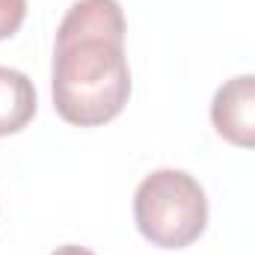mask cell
<instances>
[{"label": "cell", "instance_id": "obj_1", "mask_svg": "<svg viewBox=\"0 0 255 255\" xmlns=\"http://www.w3.org/2000/svg\"><path fill=\"white\" fill-rule=\"evenodd\" d=\"M54 110L77 128L113 122L130 98L125 15L119 0H74L57 30Z\"/></svg>", "mask_w": 255, "mask_h": 255}, {"label": "cell", "instance_id": "obj_2", "mask_svg": "<svg viewBox=\"0 0 255 255\" xmlns=\"http://www.w3.org/2000/svg\"><path fill=\"white\" fill-rule=\"evenodd\" d=\"M133 220L148 244L184 250L202 238L208 226V199L190 172L154 169L133 193Z\"/></svg>", "mask_w": 255, "mask_h": 255}, {"label": "cell", "instance_id": "obj_3", "mask_svg": "<svg viewBox=\"0 0 255 255\" xmlns=\"http://www.w3.org/2000/svg\"><path fill=\"white\" fill-rule=\"evenodd\" d=\"M211 122L226 142L255 148V74H238L214 92Z\"/></svg>", "mask_w": 255, "mask_h": 255}, {"label": "cell", "instance_id": "obj_4", "mask_svg": "<svg viewBox=\"0 0 255 255\" xmlns=\"http://www.w3.org/2000/svg\"><path fill=\"white\" fill-rule=\"evenodd\" d=\"M39 107L33 80L9 65H0V136L18 133L33 122Z\"/></svg>", "mask_w": 255, "mask_h": 255}, {"label": "cell", "instance_id": "obj_5", "mask_svg": "<svg viewBox=\"0 0 255 255\" xmlns=\"http://www.w3.org/2000/svg\"><path fill=\"white\" fill-rule=\"evenodd\" d=\"M27 18V0H0V42L15 36Z\"/></svg>", "mask_w": 255, "mask_h": 255}, {"label": "cell", "instance_id": "obj_6", "mask_svg": "<svg viewBox=\"0 0 255 255\" xmlns=\"http://www.w3.org/2000/svg\"><path fill=\"white\" fill-rule=\"evenodd\" d=\"M51 255H95V253L86 250V247H77V244H65V247H57Z\"/></svg>", "mask_w": 255, "mask_h": 255}]
</instances>
